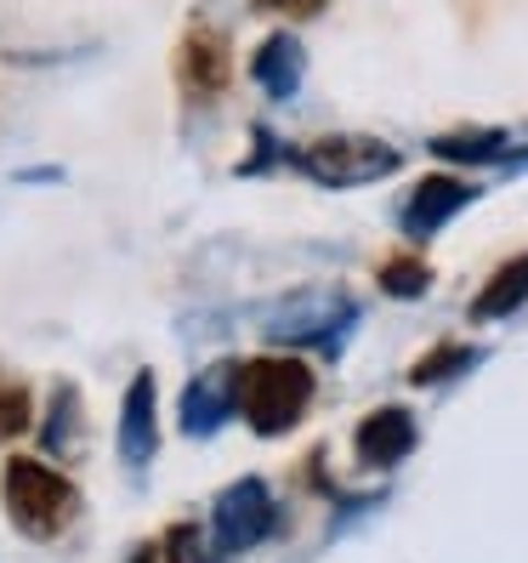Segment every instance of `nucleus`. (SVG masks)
<instances>
[{
  "mask_svg": "<svg viewBox=\"0 0 528 563\" xmlns=\"http://www.w3.org/2000/svg\"><path fill=\"white\" fill-rule=\"evenodd\" d=\"M313 393H318L313 364L290 358V353H261L239 364V416L250 421L256 439H284L307 416Z\"/></svg>",
  "mask_w": 528,
  "mask_h": 563,
  "instance_id": "obj_1",
  "label": "nucleus"
},
{
  "mask_svg": "<svg viewBox=\"0 0 528 563\" xmlns=\"http://www.w3.org/2000/svg\"><path fill=\"white\" fill-rule=\"evenodd\" d=\"M0 501H7V518L23 541H57L63 529L80 518V489L63 478L52 461L35 455H12L7 473H0Z\"/></svg>",
  "mask_w": 528,
  "mask_h": 563,
  "instance_id": "obj_2",
  "label": "nucleus"
},
{
  "mask_svg": "<svg viewBox=\"0 0 528 563\" xmlns=\"http://www.w3.org/2000/svg\"><path fill=\"white\" fill-rule=\"evenodd\" d=\"M318 188H370L404 172V148H392L386 137H370V131H329V137H313L290 154Z\"/></svg>",
  "mask_w": 528,
  "mask_h": 563,
  "instance_id": "obj_3",
  "label": "nucleus"
},
{
  "mask_svg": "<svg viewBox=\"0 0 528 563\" xmlns=\"http://www.w3.org/2000/svg\"><path fill=\"white\" fill-rule=\"evenodd\" d=\"M358 324V302L347 290H295L279 308H268L261 336L279 347H318V353H341V342Z\"/></svg>",
  "mask_w": 528,
  "mask_h": 563,
  "instance_id": "obj_4",
  "label": "nucleus"
},
{
  "mask_svg": "<svg viewBox=\"0 0 528 563\" xmlns=\"http://www.w3.org/2000/svg\"><path fill=\"white\" fill-rule=\"evenodd\" d=\"M273 523H279V507H273V489L261 484V478H239V484H227L216 495V507H211V541L222 558H234V552H250L273 536Z\"/></svg>",
  "mask_w": 528,
  "mask_h": 563,
  "instance_id": "obj_5",
  "label": "nucleus"
},
{
  "mask_svg": "<svg viewBox=\"0 0 528 563\" xmlns=\"http://www.w3.org/2000/svg\"><path fill=\"white\" fill-rule=\"evenodd\" d=\"M234 416H239V358H216L200 376H188L182 399H177V421L188 439H211Z\"/></svg>",
  "mask_w": 528,
  "mask_h": 563,
  "instance_id": "obj_6",
  "label": "nucleus"
},
{
  "mask_svg": "<svg viewBox=\"0 0 528 563\" xmlns=\"http://www.w3.org/2000/svg\"><path fill=\"white\" fill-rule=\"evenodd\" d=\"M478 200V188L467 177H449V172H432V177H420L409 194H404V206H398V228H404V240H432L438 228H449L460 211H467Z\"/></svg>",
  "mask_w": 528,
  "mask_h": 563,
  "instance_id": "obj_7",
  "label": "nucleus"
},
{
  "mask_svg": "<svg viewBox=\"0 0 528 563\" xmlns=\"http://www.w3.org/2000/svg\"><path fill=\"white\" fill-rule=\"evenodd\" d=\"M114 450L131 473H143L159 455V382L154 371H137L131 387L120 393V427H114Z\"/></svg>",
  "mask_w": 528,
  "mask_h": 563,
  "instance_id": "obj_8",
  "label": "nucleus"
},
{
  "mask_svg": "<svg viewBox=\"0 0 528 563\" xmlns=\"http://www.w3.org/2000/svg\"><path fill=\"white\" fill-rule=\"evenodd\" d=\"M177 80L188 97H222L234 80V57H227V35L211 23H193L177 46Z\"/></svg>",
  "mask_w": 528,
  "mask_h": 563,
  "instance_id": "obj_9",
  "label": "nucleus"
},
{
  "mask_svg": "<svg viewBox=\"0 0 528 563\" xmlns=\"http://www.w3.org/2000/svg\"><path fill=\"white\" fill-rule=\"evenodd\" d=\"M415 444H420V427H415V416H409L404 405H381V410H370L364 421H358V433H352L358 461H364V467H375V473L398 467V461H404Z\"/></svg>",
  "mask_w": 528,
  "mask_h": 563,
  "instance_id": "obj_10",
  "label": "nucleus"
},
{
  "mask_svg": "<svg viewBox=\"0 0 528 563\" xmlns=\"http://www.w3.org/2000/svg\"><path fill=\"white\" fill-rule=\"evenodd\" d=\"M250 80L268 91L273 103H290V97L302 91V80H307V52H302V41H295L290 29H273V35L250 52Z\"/></svg>",
  "mask_w": 528,
  "mask_h": 563,
  "instance_id": "obj_11",
  "label": "nucleus"
},
{
  "mask_svg": "<svg viewBox=\"0 0 528 563\" xmlns=\"http://www.w3.org/2000/svg\"><path fill=\"white\" fill-rule=\"evenodd\" d=\"M80 427H86V399L75 382H57L52 399L41 410V450L52 461H75L80 455Z\"/></svg>",
  "mask_w": 528,
  "mask_h": 563,
  "instance_id": "obj_12",
  "label": "nucleus"
},
{
  "mask_svg": "<svg viewBox=\"0 0 528 563\" xmlns=\"http://www.w3.org/2000/svg\"><path fill=\"white\" fill-rule=\"evenodd\" d=\"M438 159H449V165H501V159H512V131H501V125H460V131H438L432 143Z\"/></svg>",
  "mask_w": 528,
  "mask_h": 563,
  "instance_id": "obj_13",
  "label": "nucleus"
},
{
  "mask_svg": "<svg viewBox=\"0 0 528 563\" xmlns=\"http://www.w3.org/2000/svg\"><path fill=\"white\" fill-rule=\"evenodd\" d=\"M528 302V251L501 262V268L488 274V285L472 296V324H494V319H512L517 308Z\"/></svg>",
  "mask_w": 528,
  "mask_h": 563,
  "instance_id": "obj_14",
  "label": "nucleus"
},
{
  "mask_svg": "<svg viewBox=\"0 0 528 563\" xmlns=\"http://www.w3.org/2000/svg\"><path fill=\"white\" fill-rule=\"evenodd\" d=\"M472 364H483V347H472V342H438L432 353H420L409 364V382L415 387H443L454 376H467Z\"/></svg>",
  "mask_w": 528,
  "mask_h": 563,
  "instance_id": "obj_15",
  "label": "nucleus"
},
{
  "mask_svg": "<svg viewBox=\"0 0 528 563\" xmlns=\"http://www.w3.org/2000/svg\"><path fill=\"white\" fill-rule=\"evenodd\" d=\"M375 285L392 296V302H420V296L432 290V268H426L415 251H404V256H386V262H381Z\"/></svg>",
  "mask_w": 528,
  "mask_h": 563,
  "instance_id": "obj_16",
  "label": "nucleus"
},
{
  "mask_svg": "<svg viewBox=\"0 0 528 563\" xmlns=\"http://www.w3.org/2000/svg\"><path fill=\"white\" fill-rule=\"evenodd\" d=\"M29 427H35V393L12 376H0V444L23 439Z\"/></svg>",
  "mask_w": 528,
  "mask_h": 563,
  "instance_id": "obj_17",
  "label": "nucleus"
},
{
  "mask_svg": "<svg viewBox=\"0 0 528 563\" xmlns=\"http://www.w3.org/2000/svg\"><path fill=\"white\" fill-rule=\"evenodd\" d=\"M165 563H222V552H216V541L205 536L200 523H177L171 536H165Z\"/></svg>",
  "mask_w": 528,
  "mask_h": 563,
  "instance_id": "obj_18",
  "label": "nucleus"
},
{
  "mask_svg": "<svg viewBox=\"0 0 528 563\" xmlns=\"http://www.w3.org/2000/svg\"><path fill=\"white\" fill-rule=\"evenodd\" d=\"M250 143H256V154H250V159L239 165V172H245V177H256V172H273V165L284 159V143L273 137V131H268V125H256V131H250Z\"/></svg>",
  "mask_w": 528,
  "mask_h": 563,
  "instance_id": "obj_19",
  "label": "nucleus"
},
{
  "mask_svg": "<svg viewBox=\"0 0 528 563\" xmlns=\"http://www.w3.org/2000/svg\"><path fill=\"white\" fill-rule=\"evenodd\" d=\"M256 12H279V18H318L324 0H256Z\"/></svg>",
  "mask_w": 528,
  "mask_h": 563,
  "instance_id": "obj_20",
  "label": "nucleus"
},
{
  "mask_svg": "<svg viewBox=\"0 0 528 563\" xmlns=\"http://www.w3.org/2000/svg\"><path fill=\"white\" fill-rule=\"evenodd\" d=\"M131 563H165V552L148 541V547H137V552H131Z\"/></svg>",
  "mask_w": 528,
  "mask_h": 563,
  "instance_id": "obj_21",
  "label": "nucleus"
}]
</instances>
